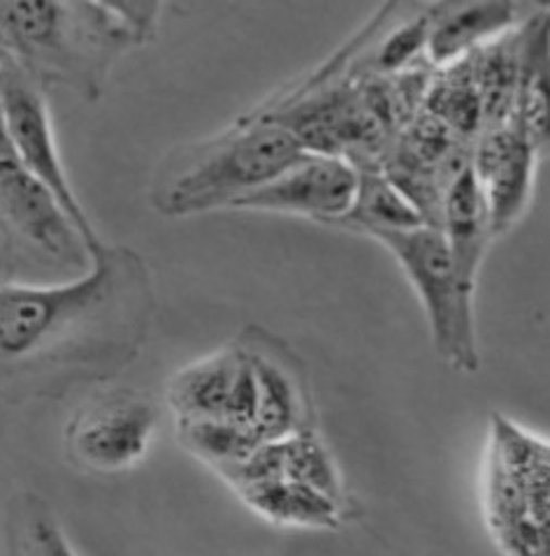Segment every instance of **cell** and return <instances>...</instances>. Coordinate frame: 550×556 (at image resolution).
I'll list each match as a JSON object with an SVG mask.
<instances>
[{
	"label": "cell",
	"mask_w": 550,
	"mask_h": 556,
	"mask_svg": "<svg viewBox=\"0 0 550 556\" xmlns=\"http://www.w3.org/2000/svg\"><path fill=\"white\" fill-rule=\"evenodd\" d=\"M149 311V271L118 247H108L73 281L0 286V374L67 353L128 357L145 337Z\"/></svg>",
	"instance_id": "obj_1"
},
{
	"label": "cell",
	"mask_w": 550,
	"mask_h": 556,
	"mask_svg": "<svg viewBox=\"0 0 550 556\" xmlns=\"http://www.w3.org/2000/svg\"><path fill=\"white\" fill-rule=\"evenodd\" d=\"M159 12L151 3H0V51L42 89L63 84L96 100L114 61L151 38Z\"/></svg>",
	"instance_id": "obj_2"
},
{
	"label": "cell",
	"mask_w": 550,
	"mask_h": 556,
	"mask_svg": "<svg viewBox=\"0 0 550 556\" xmlns=\"http://www.w3.org/2000/svg\"><path fill=\"white\" fill-rule=\"evenodd\" d=\"M304 153L288 128L263 112H251L204 142L172 153L153 181L151 202L167 218L233 208Z\"/></svg>",
	"instance_id": "obj_3"
},
{
	"label": "cell",
	"mask_w": 550,
	"mask_h": 556,
	"mask_svg": "<svg viewBox=\"0 0 550 556\" xmlns=\"http://www.w3.org/2000/svg\"><path fill=\"white\" fill-rule=\"evenodd\" d=\"M548 443L504 415H492L480 503L504 556H548Z\"/></svg>",
	"instance_id": "obj_4"
},
{
	"label": "cell",
	"mask_w": 550,
	"mask_h": 556,
	"mask_svg": "<svg viewBox=\"0 0 550 556\" xmlns=\"http://www.w3.org/2000/svg\"><path fill=\"white\" fill-rule=\"evenodd\" d=\"M398 260L423 306L437 355L455 371L474 374L480 364L474 294L460 286L446 239L435 225L372 232Z\"/></svg>",
	"instance_id": "obj_5"
},
{
	"label": "cell",
	"mask_w": 550,
	"mask_h": 556,
	"mask_svg": "<svg viewBox=\"0 0 550 556\" xmlns=\"http://www.w3.org/2000/svg\"><path fill=\"white\" fill-rule=\"evenodd\" d=\"M0 100H3L16 163L57 198L63 212L71 216L84 247L89 249L91 260H96L108 251L110 243L98 235L75 193V186L67 179L45 89L8 59L0 65Z\"/></svg>",
	"instance_id": "obj_6"
},
{
	"label": "cell",
	"mask_w": 550,
	"mask_h": 556,
	"mask_svg": "<svg viewBox=\"0 0 550 556\" xmlns=\"http://www.w3.org/2000/svg\"><path fill=\"white\" fill-rule=\"evenodd\" d=\"M159 427V408L133 390H110L89 399L65 429V450L77 466L118 473L142 462Z\"/></svg>",
	"instance_id": "obj_7"
},
{
	"label": "cell",
	"mask_w": 550,
	"mask_h": 556,
	"mask_svg": "<svg viewBox=\"0 0 550 556\" xmlns=\"http://www.w3.org/2000/svg\"><path fill=\"white\" fill-rule=\"evenodd\" d=\"M0 232L57 267L86 269L93 263L57 198L14 161L0 163Z\"/></svg>",
	"instance_id": "obj_8"
},
{
	"label": "cell",
	"mask_w": 550,
	"mask_h": 556,
	"mask_svg": "<svg viewBox=\"0 0 550 556\" xmlns=\"http://www.w3.org/2000/svg\"><path fill=\"white\" fill-rule=\"evenodd\" d=\"M167 404L177 422L230 420L255 431V376L247 348H223L179 369L167 386Z\"/></svg>",
	"instance_id": "obj_9"
},
{
	"label": "cell",
	"mask_w": 550,
	"mask_h": 556,
	"mask_svg": "<svg viewBox=\"0 0 550 556\" xmlns=\"http://www.w3.org/2000/svg\"><path fill=\"white\" fill-rule=\"evenodd\" d=\"M470 163L484 193L492 239L509 232L521 220L535 188L539 149L518 118L480 130L472 144Z\"/></svg>",
	"instance_id": "obj_10"
},
{
	"label": "cell",
	"mask_w": 550,
	"mask_h": 556,
	"mask_svg": "<svg viewBox=\"0 0 550 556\" xmlns=\"http://www.w3.org/2000/svg\"><path fill=\"white\" fill-rule=\"evenodd\" d=\"M358 169L343 159L304 153L277 179L235 202L239 212L302 216L318 223H339L355 198Z\"/></svg>",
	"instance_id": "obj_11"
},
{
	"label": "cell",
	"mask_w": 550,
	"mask_h": 556,
	"mask_svg": "<svg viewBox=\"0 0 550 556\" xmlns=\"http://www.w3.org/2000/svg\"><path fill=\"white\" fill-rule=\"evenodd\" d=\"M523 26V8L513 3H439L429 24L425 63L446 67Z\"/></svg>",
	"instance_id": "obj_12"
},
{
	"label": "cell",
	"mask_w": 550,
	"mask_h": 556,
	"mask_svg": "<svg viewBox=\"0 0 550 556\" xmlns=\"http://www.w3.org/2000/svg\"><path fill=\"white\" fill-rule=\"evenodd\" d=\"M439 230L449 247L460 286L476 294V278L492 241L488 206L474 177L472 163L462 167L449 184L441 202Z\"/></svg>",
	"instance_id": "obj_13"
},
{
	"label": "cell",
	"mask_w": 550,
	"mask_h": 556,
	"mask_svg": "<svg viewBox=\"0 0 550 556\" xmlns=\"http://www.w3.org/2000/svg\"><path fill=\"white\" fill-rule=\"evenodd\" d=\"M255 376V433L263 443H274L296 437L309 429L304 425V404L296 376L288 367L267 355L247 348Z\"/></svg>",
	"instance_id": "obj_14"
},
{
	"label": "cell",
	"mask_w": 550,
	"mask_h": 556,
	"mask_svg": "<svg viewBox=\"0 0 550 556\" xmlns=\"http://www.w3.org/2000/svg\"><path fill=\"white\" fill-rule=\"evenodd\" d=\"M237 494L251 510L274 525L333 529L339 519V501L288 478L249 484Z\"/></svg>",
	"instance_id": "obj_15"
},
{
	"label": "cell",
	"mask_w": 550,
	"mask_h": 556,
	"mask_svg": "<svg viewBox=\"0 0 550 556\" xmlns=\"http://www.w3.org/2000/svg\"><path fill=\"white\" fill-rule=\"evenodd\" d=\"M423 112L441 121L465 142H474L484 126V104H480L472 56L441 67L437 77L429 79Z\"/></svg>",
	"instance_id": "obj_16"
},
{
	"label": "cell",
	"mask_w": 550,
	"mask_h": 556,
	"mask_svg": "<svg viewBox=\"0 0 550 556\" xmlns=\"http://www.w3.org/2000/svg\"><path fill=\"white\" fill-rule=\"evenodd\" d=\"M337 225L355 232L372 235L384 230H411L427 225L382 167H358L355 198Z\"/></svg>",
	"instance_id": "obj_17"
},
{
	"label": "cell",
	"mask_w": 550,
	"mask_h": 556,
	"mask_svg": "<svg viewBox=\"0 0 550 556\" xmlns=\"http://www.w3.org/2000/svg\"><path fill=\"white\" fill-rule=\"evenodd\" d=\"M284 478L312 486V490L339 501V476L330 452L312 429L282 441Z\"/></svg>",
	"instance_id": "obj_18"
},
{
	"label": "cell",
	"mask_w": 550,
	"mask_h": 556,
	"mask_svg": "<svg viewBox=\"0 0 550 556\" xmlns=\"http://www.w3.org/2000/svg\"><path fill=\"white\" fill-rule=\"evenodd\" d=\"M8 161L16 163L10 130H8V118H5V110H3V100H0V163H8Z\"/></svg>",
	"instance_id": "obj_19"
},
{
	"label": "cell",
	"mask_w": 550,
	"mask_h": 556,
	"mask_svg": "<svg viewBox=\"0 0 550 556\" xmlns=\"http://www.w3.org/2000/svg\"><path fill=\"white\" fill-rule=\"evenodd\" d=\"M5 61H8V56H5V54H3V51H0V65H3V63H5Z\"/></svg>",
	"instance_id": "obj_20"
},
{
	"label": "cell",
	"mask_w": 550,
	"mask_h": 556,
	"mask_svg": "<svg viewBox=\"0 0 550 556\" xmlns=\"http://www.w3.org/2000/svg\"><path fill=\"white\" fill-rule=\"evenodd\" d=\"M0 241H8V239H5V235H3V232H0Z\"/></svg>",
	"instance_id": "obj_21"
}]
</instances>
